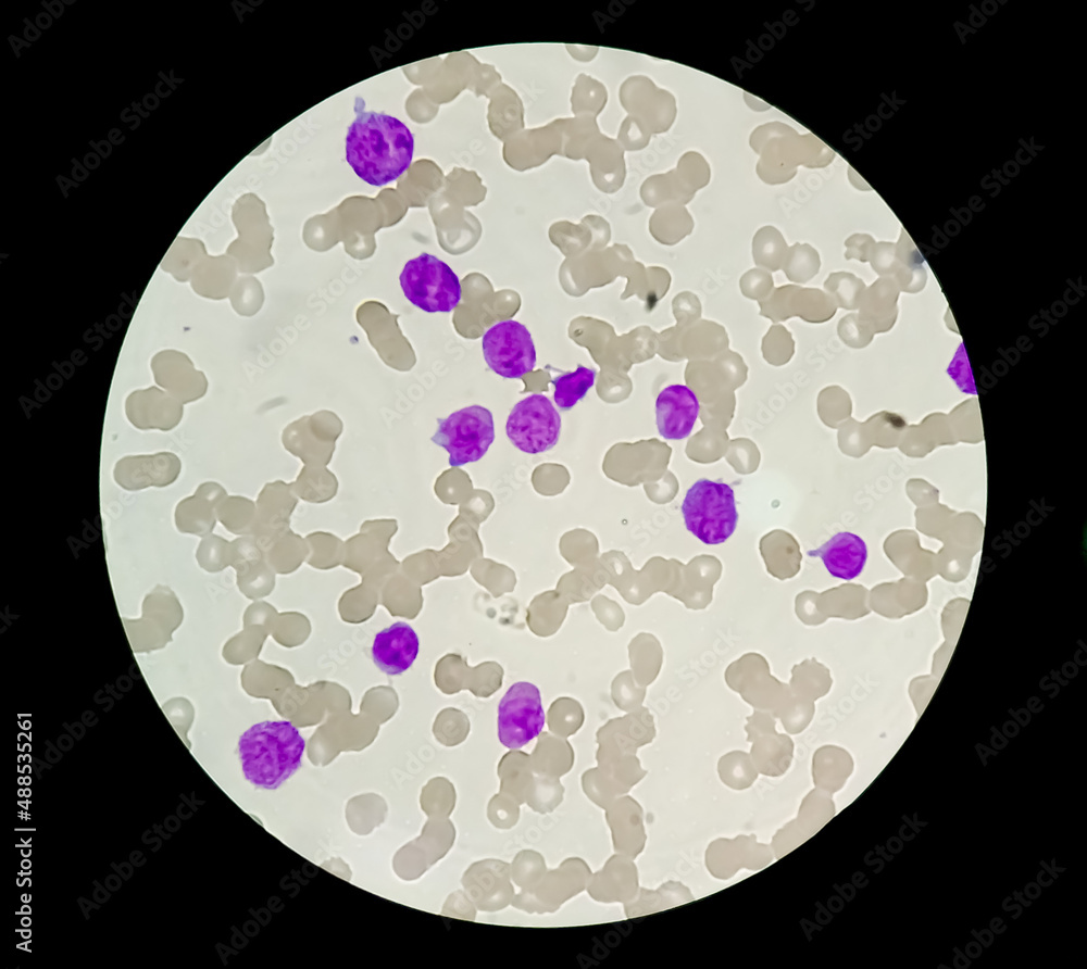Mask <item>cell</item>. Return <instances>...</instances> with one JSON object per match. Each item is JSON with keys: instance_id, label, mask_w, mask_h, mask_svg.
Listing matches in <instances>:
<instances>
[{"instance_id": "12", "label": "cell", "mask_w": 1087, "mask_h": 969, "mask_svg": "<svg viewBox=\"0 0 1087 969\" xmlns=\"http://www.w3.org/2000/svg\"><path fill=\"white\" fill-rule=\"evenodd\" d=\"M154 381L182 404L204 395L208 381L189 356L176 350H163L151 360Z\"/></svg>"}, {"instance_id": "5", "label": "cell", "mask_w": 1087, "mask_h": 969, "mask_svg": "<svg viewBox=\"0 0 1087 969\" xmlns=\"http://www.w3.org/2000/svg\"><path fill=\"white\" fill-rule=\"evenodd\" d=\"M405 298L428 313H448L461 300L457 274L435 255L422 253L408 261L399 276Z\"/></svg>"}, {"instance_id": "25", "label": "cell", "mask_w": 1087, "mask_h": 969, "mask_svg": "<svg viewBox=\"0 0 1087 969\" xmlns=\"http://www.w3.org/2000/svg\"><path fill=\"white\" fill-rule=\"evenodd\" d=\"M848 775L847 760L839 755L837 750L821 748L816 753L813 777L817 790L832 794L842 786Z\"/></svg>"}, {"instance_id": "14", "label": "cell", "mask_w": 1087, "mask_h": 969, "mask_svg": "<svg viewBox=\"0 0 1087 969\" xmlns=\"http://www.w3.org/2000/svg\"><path fill=\"white\" fill-rule=\"evenodd\" d=\"M183 412L178 400L154 386L132 392L125 402L128 420L141 430H171L179 424Z\"/></svg>"}, {"instance_id": "29", "label": "cell", "mask_w": 1087, "mask_h": 969, "mask_svg": "<svg viewBox=\"0 0 1087 969\" xmlns=\"http://www.w3.org/2000/svg\"><path fill=\"white\" fill-rule=\"evenodd\" d=\"M675 171L685 187L694 194L698 189L709 184L710 166L705 159L696 151L684 153Z\"/></svg>"}, {"instance_id": "4", "label": "cell", "mask_w": 1087, "mask_h": 969, "mask_svg": "<svg viewBox=\"0 0 1087 969\" xmlns=\"http://www.w3.org/2000/svg\"><path fill=\"white\" fill-rule=\"evenodd\" d=\"M682 513L688 531L701 542H725L738 521L735 493L727 483L701 478L686 492Z\"/></svg>"}, {"instance_id": "3", "label": "cell", "mask_w": 1087, "mask_h": 969, "mask_svg": "<svg viewBox=\"0 0 1087 969\" xmlns=\"http://www.w3.org/2000/svg\"><path fill=\"white\" fill-rule=\"evenodd\" d=\"M750 147L760 155L757 174L766 184L789 181L797 167H825L835 152L811 133L799 134L791 126L771 122L758 126L751 134Z\"/></svg>"}, {"instance_id": "26", "label": "cell", "mask_w": 1087, "mask_h": 969, "mask_svg": "<svg viewBox=\"0 0 1087 969\" xmlns=\"http://www.w3.org/2000/svg\"><path fill=\"white\" fill-rule=\"evenodd\" d=\"M201 253L202 249L196 240L179 239L163 259L161 268L175 280L185 282L190 280Z\"/></svg>"}, {"instance_id": "17", "label": "cell", "mask_w": 1087, "mask_h": 969, "mask_svg": "<svg viewBox=\"0 0 1087 969\" xmlns=\"http://www.w3.org/2000/svg\"><path fill=\"white\" fill-rule=\"evenodd\" d=\"M420 641L407 622H396L379 631L371 649L375 665L385 674L396 676L407 671L417 657Z\"/></svg>"}, {"instance_id": "31", "label": "cell", "mask_w": 1087, "mask_h": 969, "mask_svg": "<svg viewBox=\"0 0 1087 969\" xmlns=\"http://www.w3.org/2000/svg\"><path fill=\"white\" fill-rule=\"evenodd\" d=\"M229 543L216 534H207L201 540L197 559L200 566L209 571H214L225 566L226 552Z\"/></svg>"}, {"instance_id": "22", "label": "cell", "mask_w": 1087, "mask_h": 969, "mask_svg": "<svg viewBox=\"0 0 1087 969\" xmlns=\"http://www.w3.org/2000/svg\"><path fill=\"white\" fill-rule=\"evenodd\" d=\"M755 741L752 755L755 766L766 776H779L789 765L792 752L790 740L784 735L750 734Z\"/></svg>"}, {"instance_id": "27", "label": "cell", "mask_w": 1087, "mask_h": 969, "mask_svg": "<svg viewBox=\"0 0 1087 969\" xmlns=\"http://www.w3.org/2000/svg\"><path fill=\"white\" fill-rule=\"evenodd\" d=\"M719 771L722 781L735 790L747 789L757 778L752 762L740 752L724 756L720 762Z\"/></svg>"}, {"instance_id": "11", "label": "cell", "mask_w": 1087, "mask_h": 969, "mask_svg": "<svg viewBox=\"0 0 1087 969\" xmlns=\"http://www.w3.org/2000/svg\"><path fill=\"white\" fill-rule=\"evenodd\" d=\"M830 794L811 791L801 802L795 819L782 827L772 838L774 857L779 859L808 841L835 816Z\"/></svg>"}, {"instance_id": "7", "label": "cell", "mask_w": 1087, "mask_h": 969, "mask_svg": "<svg viewBox=\"0 0 1087 969\" xmlns=\"http://www.w3.org/2000/svg\"><path fill=\"white\" fill-rule=\"evenodd\" d=\"M561 417L552 402L544 394H530L511 410L505 433L520 451L538 454L552 449L559 440Z\"/></svg>"}, {"instance_id": "23", "label": "cell", "mask_w": 1087, "mask_h": 969, "mask_svg": "<svg viewBox=\"0 0 1087 969\" xmlns=\"http://www.w3.org/2000/svg\"><path fill=\"white\" fill-rule=\"evenodd\" d=\"M597 373L595 369L577 365L574 372L563 373L554 377L553 400L562 411L571 410L580 401L594 386Z\"/></svg>"}, {"instance_id": "15", "label": "cell", "mask_w": 1087, "mask_h": 969, "mask_svg": "<svg viewBox=\"0 0 1087 969\" xmlns=\"http://www.w3.org/2000/svg\"><path fill=\"white\" fill-rule=\"evenodd\" d=\"M298 501L290 483L283 480L265 483L255 502L257 519L252 536L265 543L289 530L290 517Z\"/></svg>"}, {"instance_id": "18", "label": "cell", "mask_w": 1087, "mask_h": 969, "mask_svg": "<svg viewBox=\"0 0 1087 969\" xmlns=\"http://www.w3.org/2000/svg\"><path fill=\"white\" fill-rule=\"evenodd\" d=\"M226 495V490L217 482L201 483L193 495L183 499L177 504L175 509L177 529L200 537L209 534L217 520L216 507Z\"/></svg>"}, {"instance_id": "6", "label": "cell", "mask_w": 1087, "mask_h": 969, "mask_svg": "<svg viewBox=\"0 0 1087 969\" xmlns=\"http://www.w3.org/2000/svg\"><path fill=\"white\" fill-rule=\"evenodd\" d=\"M437 424L432 441L448 452L451 467L479 461L495 440L492 414L482 405L463 407Z\"/></svg>"}, {"instance_id": "2", "label": "cell", "mask_w": 1087, "mask_h": 969, "mask_svg": "<svg viewBox=\"0 0 1087 969\" xmlns=\"http://www.w3.org/2000/svg\"><path fill=\"white\" fill-rule=\"evenodd\" d=\"M305 742L287 720H265L246 730L238 741L245 778L255 788L275 790L301 766Z\"/></svg>"}, {"instance_id": "30", "label": "cell", "mask_w": 1087, "mask_h": 969, "mask_svg": "<svg viewBox=\"0 0 1087 969\" xmlns=\"http://www.w3.org/2000/svg\"><path fill=\"white\" fill-rule=\"evenodd\" d=\"M787 250V246L782 234L772 226H765L758 230L753 239V253L757 264L760 262L779 261Z\"/></svg>"}, {"instance_id": "10", "label": "cell", "mask_w": 1087, "mask_h": 969, "mask_svg": "<svg viewBox=\"0 0 1087 969\" xmlns=\"http://www.w3.org/2000/svg\"><path fill=\"white\" fill-rule=\"evenodd\" d=\"M773 858L771 845L759 842L754 834L720 838L712 841L705 851L707 869L720 880L729 879L741 869L761 870Z\"/></svg>"}, {"instance_id": "16", "label": "cell", "mask_w": 1087, "mask_h": 969, "mask_svg": "<svg viewBox=\"0 0 1087 969\" xmlns=\"http://www.w3.org/2000/svg\"><path fill=\"white\" fill-rule=\"evenodd\" d=\"M699 414L695 392L685 385L665 387L655 400V423L660 435L669 440L688 437Z\"/></svg>"}, {"instance_id": "19", "label": "cell", "mask_w": 1087, "mask_h": 969, "mask_svg": "<svg viewBox=\"0 0 1087 969\" xmlns=\"http://www.w3.org/2000/svg\"><path fill=\"white\" fill-rule=\"evenodd\" d=\"M808 555L820 557L833 577L852 580L865 566L867 548L858 534L842 531L833 536L820 548L809 551Z\"/></svg>"}, {"instance_id": "24", "label": "cell", "mask_w": 1087, "mask_h": 969, "mask_svg": "<svg viewBox=\"0 0 1087 969\" xmlns=\"http://www.w3.org/2000/svg\"><path fill=\"white\" fill-rule=\"evenodd\" d=\"M221 524L236 534H252L255 527L257 505L251 499L226 495L216 507Z\"/></svg>"}, {"instance_id": "13", "label": "cell", "mask_w": 1087, "mask_h": 969, "mask_svg": "<svg viewBox=\"0 0 1087 969\" xmlns=\"http://www.w3.org/2000/svg\"><path fill=\"white\" fill-rule=\"evenodd\" d=\"M180 460L171 452L129 455L116 463L113 476L120 487L136 491L173 483L180 473Z\"/></svg>"}, {"instance_id": "20", "label": "cell", "mask_w": 1087, "mask_h": 969, "mask_svg": "<svg viewBox=\"0 0 1087 969\" xmlns=\"http://www.w3.org/2000/svg\"><path fill=\"white\" fill-rule=\"evenodd\" d=\"M339 435V427L328 429L318 427L310 430L289 427L282 440L285 450L298 457L303 465L327 466L336 450Z\"/></svg>"}, {"instance_id": "28", "label": "cell", "mask_w": 1087, "mask_h": 969, "mask_svg": "<svg viewBox=\"0 0 1087 969\" xmlns=\"http://www.w3.org/2000/svg\"><path fill=\"white\" fill-rule=\"evenodd\" d=\"M695 898L691 891L683 883L669 881L655 892H647L642 899L645 906L642 913L658 911L679 906Z\"/></svg>"}, {"instance_id": "21", "label": "cell", "mask_w": 1087, "mask_h": 969, "mask_svg": "<svg viewBox=\"0 0 1087 969\" xmlns=\"http://www.w3.org/2000/svg\"><path fill=\"white\" fill-rule=\"evenodd\" d=\"M291 489L298 499L309 503H325L336 496L338 480L326 466L303 465Z\"/></svg>"}, {"instance_id": "1", "label": "cell", "mask_w": 1087, "mask_h": 969, "mask_svg": "<svg viewBox=\"0 0 1087 969\" xmlns=\"http://www.w3.org/2000/svg\"><path fill=\"white\" fill-rule=\"evenodd\" d=\"M355 104L346 136V160L359 178L380 187L398 179L411 165L414 138L408 126L385 113Z\"/></svg>"}, {"instance_id": "8", "label": "cell", "mask_w": 1087, "mask_h": 969, "mask_svg": "<svg viewBox=\"0 0 1087 969\" xmlns=\"http://www.w3.org/2000/svg\"><path fill=\"white\" fill-rule=\"evenodd\" d=\"M482 349L488 367L503 378H521L536 364L535 344L528 329L507 319L491 326L483 336Z\"/></svg>"}, {"instance_id": "9", "label": "cell", "mask_w": 1087, "mask_h": 969, "mask_svg": "<svg viewBox=\"0 0 1087 969\" xmlns=\"http://www.w3.org/2000/svg\"><path fill=\"white\" fill-rule=\"evenodd\" d=\"M498 738L509 748H520L542 730L545 712L539 689L527 681L512 684L498 706Z\"/></svg>"}]
</instances>
